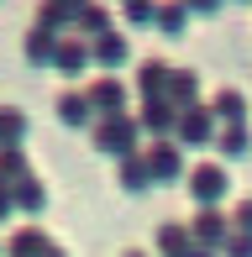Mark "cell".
<instances>
[{
  "mask_svg": "<svg viewBox=\"0 0 252 257\" xmlns=\"http://www.w3.org/2000/svg\"><path fill=\"white\" fill-rule=\"evenodd\" d=\"M137 121L132 115H110V121H95V132H89V142H95V153L105 158H132L137 153Z\"/></svg>",
  "mask_w": 252,
  "mask_h": 257,
  "instance_id": "obj_1",
  "label": "cell"
},
{
  "mask_svg": "<svg viewBox=\"0 0 252 257\" xmlns=\"http://www.w3.org/2000/svg\"><path fill=\"white\" fill-rule=\"evenodd\" d=\"M184 179H189V194L200 200V210H215L226 194H231V179H226L221 163H200V168H189Z\"/></svg>",
  "mask_w": 252,
  "mask_h": 257,
  "instance_id": "obj_2",
  "label": "cell"
},
{
  "mask_svg": "<svg viewBox=\"0 0 252 257\" xmlns=\"http://www.w3.org/2000/svg\"><path fill=\"white\" fill-rule=\"evenodd\" d=\"M142 163H147V173H153V184H179L184 179V153H179L174 137H168V142H153L142 153Z\"/></svg>",
  "mask_w": 252,
  "mask_h": 257,
  "instance_id": "obj_3",
  "label": "cell"
},
{
  "mask_svg": "<svg viewBox=\"0 0 252 257\" xmlns=\"http://www.w3.org/2000/svg\"><path fill=\"white\" fill-rule=\"evenodd\" d=\"M84 100H89V115H100V121H110V115H126V84H121L116 74L95 79V84L84 89Z\"/></svg>",
  "mask_w": 252,
  "mask_h": 257,
  "instance_id": "obj_4",
  "label": "cell"
},
{
  "mask_svg": "<svg viewBox=\"0 0 252 257\" xmlns=\"http://www.w3.org/2000/svg\"><path fill=\"white\" fill-rule=\"evenodd\" d=\"M189 236H194L200 252H215V257H221L226 236H231V215H221V210H200V215L189 220Z\"/></svg>",
  "mask_w": 252,
  "mask_h": 257,
  "instance_id": "obj_5",
  "label": "cell"
},
{
  "mask_svg": "<svg viewBox=\"0 0 252 257\" xmlns=\"http://www.w3.org/2000/svg\"><path fill=\"white\" fill-rule=\"evenodd\" d=\"M174 142H179V147H210V142H215V115L205 110V105H194V110H179Z\"/></svg>",
  "mask_w": 252,
  "mask_h": 257,
  "instance_id": "obj_6",
  "label": "cell"
},
{
  "mask_svg": "<svg viewBox=\"0 0 252 257\" xmlns=\"http://www.w3.org/2000/svg\"><path fill=\"white\" fill-rule=\"evenodd\" d=\"M179 126V110L168 100H142V115H137V132H147L153 142H168Z\"/></svg>",
  "mask_w": 252,
  "mask_h": 257,
  "instance_id": "obj_7",
  "label": "cell"
},
{
  "mask_svg": "<svg viewBox=\"0 0 252 257\" xmlns=\"http://www.w3.org/2000/svg\"><path fill=\"white\" fill-rule=\"evenodd\" d=\"M163 100L174 105V110H194V105H200V74H194V68H168Z\"/></svg>",
  "mask_w": 252,
  "mask_h": 257,
  "instance_id": "obj_8",
  "label": "cell"
},
{
  "mask_svg": "<svg viewBox=\"0 0 252 257\" xmlns=\"http://www.w3.org/2000/svg\"><path fill=\"white\" fill-rule=\"evenodd\" d=\"M126 63V37L121 32H105V37L89 42V68H121Z\"/></svg>",
  "mask_w": 252,
  "mask_h": 257,
  "instance_id": "obj_9",
  "label": "cell"
},
{
  "mask_svg": "<svg viewBox=\"0 0 252 257\" xmlns=\"http://www.w3.org/2000/svg\"><path fill=\"white\" fill-rule=\"evenodd\" d=\"M53 58H58V32L32 27V32H27V63H32V68H53Z\"/></svg>",
  "mask_w": 252,
  "mask_h": 257,
  "instance_id": "obj_10",
  "label": "cell"
},
{
  "mask_svg": "<svg viewBox=\"0 0 252 257\" xmlns=\"http://www.w3.org/2000/svg\"><path fill=\"white\" fill-rule=\"evenodd\" d=\"M53 68H58V74H68V79H79L89 68V48L79 37H58V58H53Z\"/></svg>",
  "mask_w": 252,
  "mask_h": 257,
  "instance_id": "obj_11",
  "label": "cell"
},
{
  "mask_svg": "<svg viewBox=\"0 0 252 257\" xmlns=\"http://www.w3.org/2000/svg\"><path fill=\"white\" fill-rule=\"evenodd\" d=\"M210 115L221 126H247V95H242V89H221L215 105H210Z\"/></svg>",
  "mask_w": 252,
  "mask_h": 257,
  "instance_id": "obj_12",
  "label": "cell"
},
{
  "mask_svg": "<svg viewBox=\"0 0 252 257\" xmlns=\"http://www.w3.org/2000/svg\"><path fill=\"white\" fill-rule=\"evenodd\" d=\"M137 89H142V100H163V89H168V63L163 58H147L137 68Z\"/></svg>",
  "mask_w": 252,
  "mask_h": 257,
  "instance_id": "obj_13",
  "label": "cell"
},
{
  "mask_svg": "<svg viewBox=\"0 0 252 257\" xmlns=\"http://www.w3.org/2000/svg\"><path fill=\"white\" fill-rule=\"evenodd\" d=\"M74 27H79V37H105V32H116L110 27V11L105 6H74Z\"/></svg>",
  "mask_w": 252,
  "mask_h": 257,
  "instance_id": "obj_14",
  "label": "cell"
},
{
  "mask_svg": "<svg viewBox=\"0 0 252 257\" xmlns=\"http://www.w3.org/2000/svg\"><path fill=\"white\" fill-rule=\"evenodd\" d=\"M158 252H163V257H189V252H194L189 226H174V220H168V226H158Z\"/></svg>",
  "mask_w": 252,
  "mask_h": 257,
  "instance_id": "obj_15",
  "label": "cell"
},
{
  "mask_svg": "<svg viewBox=\"0 0 252 257\" xmlns=\"http://www.w3.org/2000/svg\"><path fill=\"white\" fill-rule=\"evenodd\" d=\"M6 252H11V257H42V252H48V231H37V226H21L16 236L6 241Z\"/></svg>",
  "mask_w": 252,
  "mask_h": 257,
  "instance_id": "obj_16",
  "label": "cell"
},
{
  "mask_svg": "<svg viewBox=\"0 0 252 257\" xmlns=\"http://www.w3.org/2000/svg\"><path fill=\"white\" fill-rule=\"evenodd\" d=\"M121 189H126V194H142V189H153V173H147V163H142V153L121 158Z\"/></svg>",
  "mask_w": 252,
  "mask_h": 257,
  "instance_id": "obj_17",
  "label": "cell"
},
{
  "mask_svg": "<svg viewBox=\"0 0 252 257\" xmlns=\"http://www.w3.org/2000/svg\"><path fill=\"white\" fill-rule=\"evenodd\" d=\"M11 200H16V210L37 215V210L48 205V189H42V179H21V184H11Z\"/></svg>",
  "mask_w": 252,
  "mask_h": 257,
  "instance_id": "obj_18",
  "label": "cell"
},
{
  "mask_svg": "<svg viewBox=\"0 0 252 257\" xmlns=\"http://www.w3.org/2000/svg\"><path fill=\"white\" fill-rule=\"evenodd\" d=\"M58 121H63V126H89V100H84V89L58 95Z\"/></svg>",
  "mask_w": 252,
  "mask_h": 257,
  "instance_id": "obj_19",
  "label": "cell"
},
{
  "mask_svg": "<svg viewBox=\"0 0 252 257\" xmlns=\"http://www.w3.org/2000/svg\"><path fill=\"white\" fill-rule=\"evenodd\" d=\"M215 153H221V158H247L252 153V132H247V126H226V132L215 137Z\"/></svg>",
  "mask_w": 252,
  "mask_h": 257,
  "instance_id": "obj_20",
  "label": "cell"
},
{
  "mask_svg": "<svg viewBox=\"0 0 252 257\" xmlns=\"http://www.w3.org/2000/svg\"><path fill=\"white\" fill-rule=\"evenodd\" d=\"M21 179H32L21 147H0V184H21Z\"/></svg>",
  "mask_w": 252,
  "mask_h": 257,
  "instance_id": "obj_21",
  "label": "cell"
},
{
  "mask_svg": "<svg viewBox=\"0 0 252 257\" xmlns=\"http://www.w3.org/2000/svg\"><path fill=\"white\" fill-rule=\"evenodd\" d=\"M21 137H27V115L21 110H0V147H21Z\"/></svg>",
  "mask_w": 252,
  "mask_h": 257,
  "instance_id": "obj_22",
  "label": "cell"
},
{
  "mask_svg": "<svg viewBox=\"0 0 252 257\" xmlns=\"http://www.w3.org/2000/svg\"><path fill=\"white\" fill-rule=\"evenodd\" d=\"M158 32H168V37H179L184 32V21H189V6H158Z\"/></svg>",
  "mask_w": 252,
  "mask_h": 257,
  "instance_id": "obj_23",
  "label": "cell"
},
{
  "mask_svg": "<svg viewBox=\"0 0 252 257\" xmlns=\"http://www.w3.org/2000/svg\"><path fill=\"white\" fill-rule=\"evenodd\" d=\"M68 21H74V6H42L37 11V27H48V32H63Z\"/></svg>",
  "mask_w": 252,
  "mask_h": 257,
  "instance_id": "obj_24",
  "label": "cell"
},
{
  "mask_svg": "<svg viewBox=\"0 0 252 257\" xmlns=\"http://www.w3.org/2000/svg\"><path fill=\"white\" fill-rule=\"evenodd\" d=\"M221 257H252V236H247V231H231L226 247H221Z\"/></svg>",
  "mask_w": 252,
  "mask_h": 257,
  "instance_id": "obj_25",
  "label": "cell"
},
{
  "mask_svg": "<svg viewBox=\"0 0 252 257\" xmlns=\"http://www.w3.org/2000/svg\"><path fill=\"white\" fill-rule=\"evenodd\" d=\"M231 231H247V236H252V200H242L231 210Z\"/></svg>",
  "mask_w": 252,
  "mask_h": 257,
  "instance_id": "obj_26",
  "label": "cell"
},
{
  "mask_svg": "<svg viewBox=\"0 0 252 257\" xmlns=\"http://www.w3.org/2000/svg\"><path fill=\"white\" fill-rule=\"evenodd\" d=\"M153 16H158V6H147V0H137V6H126V21H137V27H147Z\"/></svg>",
  "mask_w": 252,
  "mask_h": 257,
  "instance_id": "obj_27",
  "label": "cell"
},
{
  "mask_svg": "<svg viewBox=\"0 0 252 257\" xmlns=\"http://www.w3.org/2000/svg\"><path fill=\"white\" fill-rule=\"evenodd\" d=\"M11 210H16V200H11V184H0V220H6Z\"/></svg>",
  "mask_w": 252,
  "mask_h": 257,
  "instance_id": "obj_28",
  "label": "cell"
},
{
  "mask_svg": "<svg viewBox=\"0 0 252 257\" xmlns=\"http://www.w3.org/2000/svg\"><path fill=\"white\" fill-rule=\"evenodd\" d=\"M42 257H68V252H63V247H53V241H48V252H42Z\"/></svg>",
  "mask_w": 252,
  "mask_h": 257,
  "instance_id": "obj_29",
  "label": "cell"
},
{
  "mask_svg": "<svg viewBox=\"0 0 252 257\" xmlns=\"http://www.w3.org/2000/svg\"><path fill=\"white\" fill-rule=\"evenodd\" d=\"M189 257H215V252H200V247H194V252H189Z\"/></svg>",
  "mask_w": 252,
  "mask_h": 257,
  "instance_id": "obj_30",
  "label": "cell"
},
{
  "mask_svg": "<svg viewBox=\"0 0 252 257\" xmlns=\"http://www.w3.org/2000/svg\"><path fill=\"white\" fill-rule=\"evenodd\" d=\"M126 257H147V252H126Z\"/></svg>",
  "mask_w": 252,
  "mask_h": 257,
  "instance_id": "obj_31",
  "label": "cell"
}]
</instances>
